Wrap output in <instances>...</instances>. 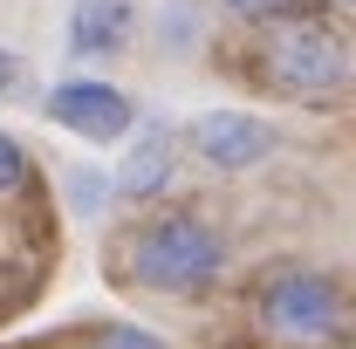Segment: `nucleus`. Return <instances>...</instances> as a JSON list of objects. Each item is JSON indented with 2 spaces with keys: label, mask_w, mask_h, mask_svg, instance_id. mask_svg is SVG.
Instances as JSON below:
<instances>
[{
  "label": "nucleus",
  "mask_w": 356,
  "mask_h": 349,
  "mask_svg": "<svg viewBox=\"0 0 356 349\" xmlns=\"http://www.w3.org/2000/svg\"><path fill=\"white\" fill-rule=\"evenodd\" d=\"M131 267H137V281H144V288L192 295V288H206V281L226 267V247H220V233H213L206 219H192V213H158V219L131 240Z\"/></svg>",
  "instance_id": "1"
},
{
  "label": "nucleus",
  "mask_w": 356,
  "mask_h": 349,
  "mask_svg": "<svg viewBox=\"0 0 356 349\" xmlns=\"http://www.w3.org/2000/svg\"><path fill=\"white\" fill-rule=\"evenodd\" d=\"M261 69L281 96H329V89L350 83V42L329 28V21H281L261 48Z\"/></svg>",
  "instance_id": "2"
},
{
  "label": "nucleus",
  "mask_w": 356,
  "mask_h": 349,
  "mask_svg": "<svg viewBox=\"0 0 356 349\" xmlns=\"http://www.w3.org/2000/svg\"><path fill=\"white\" fill-rule=\"evenodd\" d=\"M261 322L288 343H322L343 329V295L322 274H274L261 295Z\"/></svg>",
  "instance_id": "3"
},
{
  "label": "nucleus",
  "mask_w": 356,
  "mask_h": 349,
  "mask_svg": "<svg viewBox=\"0 0 356 349\" xmlns=\"http://www.w3.org/2000/svg\"><path fill=\"white\" fill-rule=\"evenodd\" d=\"M42 110H48V124L89 137V144H117V137L131 131V96L110 89V83H96V76H69V83H55Z\"/></svg>",
  "instance_id": "4"
},
{
  "label": "nucleus",
  "mask_w": 356,
  "mask_h": 349,
  "mask_svg": "<svg viewBox=\"0 0 356 349\" xmlns=\"http://www.w3.org/2000/svg\"><path fill=\"white\" fill-rule=\"evenodd\" d=\"M192 137H199V158L220 165V172H247V165H261L274 151V131L261 117H247V110H213V117H199Z\"/></svg>",
  "instance_id": "5"
},
{
  "label": "nucleus",
  "mask_w": 356,
  "mask_h": 349,
  "mask_svg": "<svg viewBox=\"0 0 356 349\" xmlns=\"http://www.w3.org/2000/svg\"><path fill=\"white\" fill-rule=\"evenodd\" d=\"M137 28V7L131 0H76L69 7V48L76 55H117Z\"/></svg>",
  "instance_id": "6"
},
{
  "label": "nucleus",
  "mask_w": 356,
  "mask_h": 349,
  "mask_svg": "<svg viewBox=\"0 0 356 349\" xmlns=\"http://www.w3.org/2000/svg\"><path fill=\"white\" fill-rule=\"evenodd\" d=\"M165 178H172V137L151 131V137L131 151V165L117 172V192H124V199H158V185H165Z\"/></svg>",
  "instance_id": "7"
},
{
  "label": "nucleus",
  "mask_w": 356,
  "mask_h": 349,
  "mask_svg": "<svg viewBox=\"0 0 356 349\" xmlns=\"http://www.w3.org/2000/svg\"><path fill=\"white\" fill-rule=\"evenodd\" d=\"M21 185H28V151L0 131V192H21Z\"/></svg>",
  "instance_id": "8"
},
{
  "label": "nucleus",
  "mask_w": 356,
  "mask_h": 349,
  "mask_svg": "<svg viewBox=\"0 0 356 349\" xmlns=\"http://www.w3.org/2000/svg\"><path fill=\"white\" fill-rule=\"evenodd\" d=\"M233 14H247V21H288V7L295 0H226Z\"/></svg>",
  "instance_id": "9"
},
{
  "label": "nucleus",
  "mask_w": 356,
  "mask_h": 349,
  "mask_svg": "<svg viewBox=\"0 0 356 349\" xmlns=\"http://www.w3.org/2000/svg\"><path fill=\"white\" fill-rule=\"evenodd\" d=\"M96 349H165L158 336H144V329H103V343Z\"/></svg>",
  "instance_id": "10"
},
{
  "label": "nucleus",
  "mask_w": 356,
  "mask_h": 349,
  "mask_svg": "<svg viewBox=\"0 0 356 349\" xmlns=\"http://www.w3.org/2000/svg\"><path fill=\"white\" fill-rule=\"evenodd\" d=\"M21 83V62H14V55H7V48H0V96H7V89Z\"/></svg>",
  "instance_id": "11"
},
{
  "label": "nucleus",
  "mask_w": 356,
  "mask_h": 349,
  "mask_svg": "<svg viewBox=\"0 0 356 349\" xmlns=\"http://www.w3.org/2000/svg\"><path fill=\"white\" fill-rule=\"evenodd\" d=\"M336 7H356V0H336Z\"/></svg>",
  "instance_id": "12"
}]
</instances>
